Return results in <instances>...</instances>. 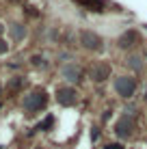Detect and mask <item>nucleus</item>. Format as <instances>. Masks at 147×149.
I'll return each mask as SVG.
<instances>
[{
    "mask_svg": "<svg viewBox=\"0 0 147 149\" xmlns=\"http://www.w3.org/2000/svg\"><path fill=\"white\" fill-rule=\"evenodd\" d=\"M104 76H108V67H102V69L98 67V71H95V80H104Z\"/></svg>",
    "mask_w": 147,
    "mask_h": 149,
    "instance_id": "9d476101",
    "label": "nucleus"
},
{
    "mask_svg": "<svg viewBox=\"0 0 147 149\" xmlns=\"http://www.w3.org/2000/svg\"><path fill=\"white\" fill-rule=\"evenodd\" d=\"M145 97H147V93H145Z\"/></svg>",
    "mask_w": 147,
    "mask_h": 149,
    "instance_id": "4468645a",
    "label": "nucleus"
},
{
    "mask_svg": "<svg viewBox=\"0 0 147 149\" xmlns=\"http://www.w3.org/2000/svg\"><path fill=\"white\" fill-rule=\"evenodd\" d=\"M11 33H13V37H15V39H22L24 35H26V30H24V26H20V24H15Z\"/></svg>",
    "mask_w": 147,
    "mask_h": 149,
    "instance_id": "1a4fd4ad",
    "label": "nucleus"
},
{
    "mask_svg": "<svg viewBox=\"0 0 147 149\" xmlns=\"http://www.w3.org/2000/svg\"><path fill=\"white\" fill-rule=\"evenodd\" d=\"M132 127H134V121L130 115H121L117 125H115V134H117L119 138H128L132 136Z\"/></svg>",
    "mask_w": 147,
    "mask_h": 149,
    "instance_id": "f257e3e1",
    "label": "nucleus"
},
{
    "mask_svg": "<svg viewBox=\"0 0 147 149\" xmlns=\"http://www.w3.org/2000/svg\"><path fill=\"white\" fill-rule=\"evenodd\" d=\"M56 100H59L63 106H72L74 102H76V93H74L72 89H59V93H56Z\"/></svg>",
    "mask_w": 147,
    "mask_h": 149,
    "instance_id": "39448f33",
    "label": "nucleus"
},
{
    "mask_svg": "<svg viewBox=\"0 0 147 149\" xmlns=\"http://www.w3.org/2000/svg\"><path fill=\"white\" fill-rule=\"evenodd\" d=\"M63 74H65V78L72 80V82H78L80 80V69L76 67V65H67V67L63 69Z\"/></svg>",
    "mask_w": 147,
    "mask_h": 149,
    "instance_id": "423d86ee",
    "label": "nucleus"
},
{
    "mask_svg": "<svg viewBox=\"0 0 147 149\" xmlns=\"http://www.w3.org/2000/svg\"><path fill=\"white\" fill-rule=\"evenodd\" d=\"M80 39H82V45H84V48H89V50H100V48H102V39H100L95 33L84 30V33L80 35Z\"/></svg>",
    "mask_w": 147,
    "mask_h": 149,
    "instance_id": "7ed1b4c3",
    "label": "nucleus"
},
{
    "mask_svg": "<svg viewBox=\"0 0 147 149\" xmlns=\"http://www.w3.org/2000/svg\"><path fill=\"white\" fill-rule=\"evenodd\" d=\"M115 89H117V93L121 97H132L134 91H136V82L132 78H119L117 84H115Z\"/></svg>",
    "mask_w": 147,
    "mask_h": 149,
    "instance_id": "f03ea898",
    "label": "nucleus"
},
{
    "mask_svg": "<svg viewBox=\"0 0 147 149\" xmlns=\"http://www.w3.org/2000/svg\"><path fill=\"white\" fill-rule=\"evenodd\" d=\"M43 104H45V95L43 93H33L30 97H26V102H24V106H26L28 110H33V112L39 110Z\"/></svg>",
    "mask_w": 147,
    "mask_h": 149,
    "instance_id": "20e7f679",
    "label": "nucleus"
},
{
    "mask_svg": "<svg viewBox=\"0 0 147 149\" xmlns=\"http://www.w3.org/2000/svg\"><path fill=\"white\" fill-rule=\"evenodd\" d=\"M132 41H136V33H134V30H130V33H125V35H121V37H119V45H121V48H130Z\"/></svg>",
    "mask_w": 147,
    "mask_h": 149,
    "instance_id": "6e6552de",
    "label": "nucleus"
},
{
    "mask_svg": "<svg viewBox=\"0 0 147 149\" xmlns=\"http://www.w3.org/2000/svg\"><path fill=\"white\" fill-rule=\"evenodd\" d=\"M130 61H132V63H130V65H132V67H136V69H139V67H141V63H139V58H130Z\"/></svg>",
    "mask_w": 147,
    "mask_h": 149,
    "instance_id": "9b49d317",
    "label": "nucleus"
},
{
    "mask_svg": "<svg viewBox=\"0 0 147 149\" xmlns=\"http://www.w3.org/2000/svg\"><path fill=\"white\" fill-rule=\"evenodd\" d=\"M7 50V45H4V41H0V52H4Z\"/></svg>",
    "mask_w": 147,
    "mask_h": 149,
    "instance_id": "ddd939ff",
    "label": "nucleus"
},
{
    "mask_svg": "<svg viewBox=\"0 0 147 149\" xmlns=\"http://www.w3.org/2000/svg\"><path fill=\"white\" fill-rule=\"evenodd\" d=\"M80 4H84L87 9H91V11H104V0H78Z\"/></svg>",
    "mask_w": 147,
    "mask_h": 149,
    "instance_id": "0eeeda50",
    "label": "nucleus"
},
{
    "mask_svg": "<svg viewBox=\"0 0 147 149\" xmlns=\"http://www.w3.org/2000/svg\"><path fill=\"white\" fill-rule=\"evenodd\" d=\"M106 149H123V147H121V145H108Z\"/></svg>",
    "mask_w": 147,
    "mask_h": 149,
    "instance_id": "f8f14e48",
    "label": "nucleus"
}]
</instances>
